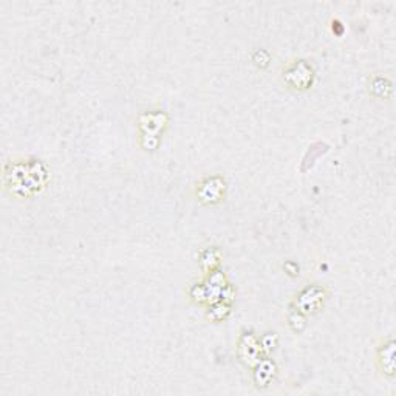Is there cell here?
I'll list each match as a JSON object with an SVG mask.
<instances>
[{"label": "cell", "instance_id": "obj_1", "mask_svg": "<svg viewBox=\"0 0 396 396\" xmlns=\"http://www.w3.org/2000/svg\"><path fill=\"white\" fill-rule=\"evenodd\" d=\"M50 173L39 158H11L4 166V189L11 197L28 198L47 186Z\"/></svg>", "mask_w": 396, "mask_h": 396}, {"label": "cell", "instance_id": "obj_2", "mask_svg": "<svg viewBox=\"0 0 396 396\" xmlns=\"http://www.w3.org/2000/svg\"><path fill=\"white\" fill-rule=\"evenodd\" d=\"M167 126H169V115L161 109H152L140 113L138 121H136L140 147L146 152H155L161 144Z\"/></svg>", "mask_w": 396, "mask_h": 396}, {"label": "cell", "instance_id": "obj_3", "mask_svg": "<svg viewBox=\"0 0 396 396\" xmlns=\"http://www.w3.org/2000/svg\"><path fill=\"white\" fill-rule=\"evenodd\" d=\"M282 78H284V82L291 90L305 91L313 87L316 79V72L308 60L296 59L284 67V70H282Z\"/></svg>", "mask_w": 396, "mask_h": 396}, {"label": "cell", "instance_id": "obj_4", "mask_svg": "<svg viewBox=\"0 0 396 396\" xmlns=\"http://www.w3.org/2000/svg\"><path fill=\"white\" fill-rule=\"evenodd\" d=\"M326 297H329V289L324 285L311 284L305 288H302L301 291L293 297L291 307L302 315L311 316L324 307Z\"/></svg>", "mask_w": 396, "mask_h": 396}, {"label": "cell", "instance_id": "obj_5", "mask_svg": "<svg viewBox=\"0 0 396 396\" xmlns=\"http://www.w3.org/2000/svg\"><path fill=\"white\" fill-rule=\"evenodd\" d=\"M226 187V180L222 175H208L197 183L195 197L200 203L214 206V204L223 202Z\"/></svg>", "mask_w": 396, "mask_h": 396}, {"label": "cell", "instance_id": "obj_6", "mask_svg": "<svg viewBox=\"0 0 396 396\" xmlns=\"http://www.w3.org/2000/svg\"><path fill=\"white\" fill-rule=\"evenodd\" d=\"M237 356L246 369H253L262 357L260 341L253 331H243L237 339Z\"/></svg>", "mask_w": 396, "mask_h": 396}, {"label": "cell", "instance_id": "obj_7", "mask_svg": "<svg viewBox=\"0 0 396 396\" xmlns=\"http://www.w3.org/2000/svg\"><path fill=\"white\" fill-rule=\"evenodd\" d=\"M396 344L393 338L383 341L376 348V365L383 375L387 378H395L396 373Z\"/></svg>", "mask_w": 396, "mask_h": 396}, {"label": "cell", "instance_id": "obj_8", "mask_svg": "<svg viewBox=\"0 0 396 396\" xmlns=\"http://www.w3.org/2000/svg\"><path fill=\"white\" fill-rule=\"evenodd\" d=\"M253 381L258 388L268 387L277 373V365L271 357H260L253 369Z\"/></svg>", "mask_w": 396, "mask_h": 396}, {"label": "cell", "instance_id": "obj_9", "mask_svg": "<svg viewBox=\"0 0 396 396\" xmlns=\"http://www.w3.org/2000/svg\"><path fill=\"white\" fill-rule=\"evenodd\" d=\"M198 258H200L202 270L204 271V274H208L218 268L220 262H222V254H220L218 248L208 246V248H203L200 253H198Z\"/></svg>", "mask_w": 396, "mask_h": 396}, {"label": "cell", "instance_id": "obj_10", "mask_svg": "<svg viewBox=\"0 0 396 396\" xmlns=\"http://www.w3.org/2000/svg\"><path fill=\"white\" fill-rule=\"evenodd\" d=\"M369 91L371 96L379 98V99L388 98L392 93V82L390 79L385 78V76L376 74V76H373V78H370L369 81Z\"/></svg>", "mask_w": 396, "mask_h": 396}, {"label": "cell", "instance_id": "obj_11", "mask_svg": "<svg viewBox=\"0 0 396 396\" xmlns=\"http://www.w3.org/2000/svg\"><path fill=\"white\" fill-rule=\"evenodd\" d=\"M230 315H231V303L223 302V301L211 303L206 310V319H209V321L212 322L225 321V319Z\"/></svg>", "mask_w": 396, "mask_h": 396}, {"label": "cell", "instance_id": "obj_12", "mask_svg": "<svg viewBox=\"0 0 396 396\" xmlns=\"http://www.w3.org/2000/svg\"><path fill=\"white\" fill-rule=\"evenodd\" d=\"M305 317H307L305 315H302V313H299V311L293 308L288 315V325L291 326L293 331L301 333L307 326V319Z\"/></svg>", "mask_w": 396, "mask_h": 396}, {"label": "cell", "instance_id": "obj_13", "mask_svg": "<svg viewBox=\"0 0 396 396\" xmlns=\"http://www.w3.org/2000/svg\"><path fill=\"white\" fill-rule=\"evenodd\" d=\"M258 341H260L262 353H271L272 350L277 347L279 336H277V333H265L260 338H258Z\"/></svg>", "mask_w": 396, "mask_h": 396}, {"label": "cell", "instance_id": "obj_14", "mask_svg": "<svg viewBox=\"0 0 396 396\" xmlns=\"http://www.w3.org/2000/svg\"><path fill=\"white\" fill-rule=\"evenodd\" d=\"M253 62L257 65V67H260V68H265L266 65L270 64V55L266 53L265 50H257L254 55H253Z\"/></svg>", "mask_w": 396, "mask_h": 396}]
</instances>
